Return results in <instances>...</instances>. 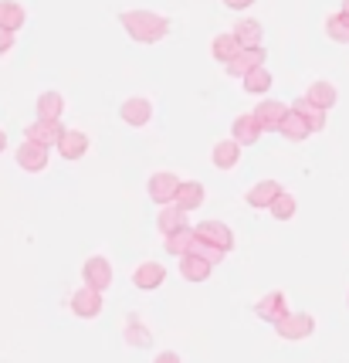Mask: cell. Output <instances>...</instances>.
<instances>
[{
  "instance_id": "cell-5",
  "label": "cell",
  "mask_w": 349,
  "mask_h": 363,
  "mask_svg": "<svg viewBox=\"0 0 349 363\" xmlns=\"http://www.w3.org/2000/svg\"><path fill=\"white\" fill-rule=\"evenodd\" d=\"M288 112H292V106L278 102V99H265V102H258V106H254V119L261 123V129H265V133H278Z\"/></svg>"
},
{
  "instance_id": "cell-16",
  "label": "cell",
  "mask_w": 349,
  "mask_h": 363,
  "mask_svg": "<svg viewBox=\"0 0 349 363\" xmlns=\"http://www.w3.org/2000/svg\"><path fill=\"white\" fill-rule=\"evenodd\" d=\"M163 279H166V269H163L159 262H143V265H136V272H132V285H136V289H143V292L159 289Z\"/></svg>"
},
{
  "instance_id": "cell-12",
  "label": "cell",
  "mask_w": 349,
  "mask_h": 363,
  "mask_svg": "<svg viewBox=\"0 0 349 363\" xmlns=\"http://www.w3.org/2000/svg\"><path fill=\"white\" fill-rule=\"evenodd\" d=\"M71 313L79 319H96L102 313V292L96 289H88V285H81L79 292L71 296Z\"/></svg>"
},
{
  "instance_id": "cell-18",
  "label": "cell",
  "mask_w": 349,
  "mask_h": 363,
  "mask_svg": "<svg viewBox=\"0 0 349 363\" xmlns=\"http://www.w3.org/2000/svg\"><path fill=\"white\" fill-rule=\"evenodd\" d=\"M34 109H38V119H55V123H62V116H64V95L55 92V89H48V92L38 95Z\"/></svg>"
},
{
  "instance_id": "cell-36",
  "label": "cell",
  "mask_w": 349,
  "mask_h": 363,
  "mask_svg": "<svg viewBox=\"0 0 349 363\" xmlns=\"http://www.w3.org/2000/svg\"><path fill=\"white\" fill-rule=\"evenodd\" d=\"M153 363H180V357H176V353H170V350H166V353H159L156 360Z\"/></svg>"
},
{
  "instance_id": "cell-19",
  "label": "cell",
  "mask_w": 349,
  "mask_h": 363,
  "mask_svg": "<svg viewBox=\"0 0 349 363\" xmlns=\"http://www.w3.org/2000/svg\"><path fill=\"white\" fill-rule=\"evenodd\" d=\"M241 51H244V48H241V41L234 38V31H224V34H217V38L210 41V55H214V58H217L221 65L234 62Z\"/></svg>"
},
{
  "instance_id": "cell-34",
  "label": "cell",
  "mask_w": 349,
  "mask_h": 363,
  "mask_svg": "<svg viewBox=\"0 0 349 363\" xmlns=\"http://www.w3.org/2000/svg\"><path fill=\"white\" fill-rule=\"evenodd\" d=\"M14 48V31H7V28H0V58L7 55Z\"/></svg>"
},
{
  "instance_id": "cell-11",
  "label": "cell",
  "mask_w": 349,
  "mask_h": 363,
  "mask_svg": "<svg viewBox=\"0 0 349 363\" xmlns=\"http://www.w3.org/2000/svg\"><path fill=\"white\" fill-rule=\"evenodd\" d=\"M261 136H265V129L254 119V112H244V116H238V119L231 123V140L241 143V146H254Z\"/></svg>"
},
{
  "instance_id": "cell-35",
  "label": "cell",
  "mask_w": 349,
  "mask_h": 363,
  "mask_svg": "<svg viewBox=\"0 0 349 363\" xmlns=\"http://www.w3.org/2000/svg\"><path fill=\"white\" fill-rule=\"evenodd\" d=\"M221 4H224V7H231V11H248L254 0H221Z\"/></svg>"
},
{
  "instance_id": "cell-30",
  "label": "cell",
  "mask_w": 349,
  "mask_h": 363,
  "mask_svg": "<svg viewBox=\"0 0 349 363\" xmlns=\"http://www.w3.org/2000/svg\"><path fill=\"white\" fill-rule=\"evenodd\" d=\"M234 38L241 41V48H258L261 45V24L258 21H238L234 24Z\"/></svg>"
},
{
  "instance_id": "cell-39",
  "label": "cell",
  "mask_w": 349,
  "mask_h": 363,
  "mask_svg": "<svg viewBox=\"0 0 349 363\" xmlns=\"http://www.w3.org/2000/svg\"><path fill=\"white\" fill-rule=\"evenodd\" d=\"M346 306H349V296H346Z\"/></svg>"
},
{
  "instance_id": "cell-21",
  "label": "cell",
  "mask_w": 349,
  "mask_h": 363,
  "mask_svg": "<svg viewBox=\"0 0 349 363\" xmlns=\"http://www.w3.org/2000/svg\"><path fill=\"white\" fill-rule=\"evenodd\" d=\"M193 241H197V228H180V231L163 238V248L170 255H176V258H183V255L193 252Z\"/></svg>"
},
{
  "instance_id": "cell-32",
  "label": "cell",
  "mask_w": 349,
  "mask_h": 363,
  "mask_svg": "<svg viewBox=\"0 0 349 363\" xmlns=\"http://www.w3.org/2000/svg\"><path fill=\"white\" fill-rule=\"evenodd\" d=\"M326 34L339 41V45H349V17L339 11V14H329L326 17Z\"/></svg>"
},
{
  "instance_id": "cell-24",
  "label": "cell",
  "mask_w": 349,
  "mask_h": 363,
  "mask_svg": "<svg viewBox=\"0 0 349 363\" xmlns=\"http://www.w3.org/2000/svg\"><path fill=\"white\" fill-rule=\"evenodd\" d=\"M238 163H241V143L234 140L214 143V167L217 170H234Z\"/></svg>"
},
{
  "instance_id": "cell-3",
  "label": "cell",
  "mask_w": 349,
  "mask_h": 363,
  "mask_svg": "<svg viewBox=\"0 0 349 363\" xmlns=\"http://www.w3.org/2000/svg\"><path fill=\"white\" fill-rule=\"evenodd\" d=\"M180 177L170 174V170H156V174L149 177V184H146V190H149V201H156L159 207H166V204H173L176 201V194H180Z\"/></svg>"
},
{
  "instance_id": "cell-23",
  "label": "cell",
  "mask_w": 349,
  "mask_h": 363,
  "mask_svg": "<svg viewBox=\"0 0 349 363\" xmlns=\"http://www.w3.org/2000/svg\"><path fill=\"white\" fill-rule=\"evenodd\" d=\"M122 340H126V347L132 350H146L153 347V333L143 326V319L139 316H129L126 319V330H122Z\"/></svg>"
},
{
  "instance_id": "cell-4",
  "label": "cell",
  "mask_w": 349,
  "mask_h": 363,
  "mask_svg": "<svg viewBox=\"0 0 349 363\" xmlns=\"http://www.w3.org/2000/svg\"><path fill=\"white\" fill-rule=\"evenodd\" d=\"M81 282L88 285V289H96V292H105V289L112 285V265H109V258H102V255L85 258V265H81Z\"/></svg>"
},
{
  "instance_id": "cell-20",
  "label": "cell",
  "mask_w": 349,
  "mask_h": 363,
  "mask_svg": "<svg viewBox=\"0 0 349 363\" xmlns=\"http://www.w3.org/2000/svg\"><path fill=\"white\" fill-rule=\"evenodd\" d=\"M278 136H285L288 143H305L309 136H312V126H309V119H305V116H299V112L292 109L285 116L282 129H278Z\"/></svg>"
},
{
  "instance_id": "cell-7",
  "label": "cell",
  "mask_w": 349,
  "mask_h": 363,
  "mask_svg": "<svg viewBox=\"0 0 349 363\" xmlns=\"http://www.w3.org/2000/svg\"><path fill=\"white\" fill-rule=\"evenodd\" d=\"M14 160H17V167H21V170H28V174H41V170L48 167V146L24 140L21 146H17Z\"/></svg>"
},
{
  "instance_id": "cell-1",
  "label": "cell",
  "mask_w": 349,
  "mask_h": 363,
  "mask_svg": "<svg viewBox=\"0 0 349 363\" xmlns=\"http://www.w3.org/2000/svg\"><path fill=\"white\" fill-rule=\"evenodd\" d=\"M119 21L136 45H159L170 34V17L156 14V11H122Z\"/></svg>"
},
{
  "instance_id": "cell-14",
  "label": "cell",
  "mask_w": 349,
  "mask_h": 363,
  "mask_svg": "<svg viewBox=\"0 0 349 363\" xmlns=\"http://www.w3.org/2000/svg\"><path fill=\"white\" fill-rule=\"evenodd\" d=\"M278 194H282V184H278V180H258V184L244 194V201L251 207H258V211H268V207L278 201Z\"/></svg>"
},
{
  "instance_id": "cell-25",
  "label": "cell",
  "mask_w": 349,
  "mask_h": 363,
  "mask_svg": "<svg viewBox=\"0 0 349 363\" xmlns=\"http://www.w3.org/2000/svg\"><path fill=\"white\" fill-rule=\"evenodd\" d=\"M305 99H309V102H316L319 109L329 112L336 102H339V92H336L333 82H312V85H309V92H305Z\"/></svg>"
},
{
  "instance_id": "cell-33",
  "label": "cell",
  "mask_w": 349,
  "mask_h": 363,
  "mask_svg": "<svg viewBox=\"0 0 349 363\" xmlns=\"http://www.w3.org/2000/svg\"><path fill=\"white\" fill-rule=\"evenodd\" d=\"M190 255H200V258H204V262H210V265H221L227 252H224V248H217V245H210V241H204V238H197Z\"/></svg>"
},
{
  "instance_id": "cell-13",
  "label": "cell",
  "mask_w": 349,
  "mask_h": 363,
  "mask_svg": "<svg viewBox=\"0 0 349 363\" xmlns=\"http://www.w3.org/2000/svg\"><path fill=\"white\" fill-rule=\"evenodd\" d=\"M197 238H204V241L217 245L224 252H234V231L224 221H200L197 224Z\"/></svg>"
},
{
  "instance_id": "cell-37",
  "label": "cell",
  "mask_w": 349,
  "mask_h": 363,
  "mask_svg": "<svg viewBox=\"0 0 349 363\" xmlns=\"http://www.w3.org/2000/svg\"><path fill=\"white\" fill-rule=\"evenodd\" d=\"M4 150H7V133L0 129V153H4Z\"/></svg>"
},
{
  "instance_id": "cell-2",
  "label": "cell",
  "mask_w": 349,
  "mask_h": 363,
  "mask_svg": "<svg viewBox=\"0 0 349 363\" xmlns=\"http://www.w3.org/2000/svg\"><path fill=\"white\" fill-rule=\"evenodd\" d=\"M275 333L288 340V343H295V340H309L312 333H316V316H309V313H288L275 323Z\"/></svg>"
},
{
  "instance_id": "cell-27",
  "label": "cell",
  "mask_w": 349,
  "mask_h": 363,
  "mask_svg": "<svg viewBox=\"0 0 349 363\" xmlns=\"http://www.w3.org/2000/svg\"><path fill=\"white\" fill-rule=\"evenodd\" d=\"M24 21H28V14H24V7L17 0H0V28L17 34L24 28Z\"/></svg>"
},
{
  "instance_id": "cell-6",
  "label": "cell",
  "mask_w": 349,
  "mask_h": 363,
  "mask_svg": "<svg viewBox=\"0 0 349 363\" xmlns=\"http://www.w3.org/2000/svg\"><path fill=\"white\" fill-rule=\"evenodd\" d=\"M119 119L132 129H143L146 123L153 119V102H149L146 95H132V99H126V102L119 106Z\"/></svg>"
},
{
  "instance_id": "cell-9",
  "label": "cell",
  "mask_w": 349,
  "mask_h": 363,
  "mask_svg": "<svg viewBox=\"0 0 349 363\" xmlns=\"http://www.w3.org/2000/svg\"><path fill=\"white\" fill-rule=\"evenodd\" d=\"M64 136V126L62 123H55V119H34L31 126L24 129V140H31V143H41V146H58Z\"/></svg>"
},
{
  "instance_id": "cell-28",
  "label": "cell",
  "mask_w": 349,
  "mask_h": 363,
  "mask_svg": "<svg viewBox=\"0 0 349 363\" xmlns=\"http://www.w3.org/2000/svg\"><path fill=\"white\" fill-rule=\"evenodd\" d=\"M292 109L299 112V116H305V119H309V126H312V133H319V129H326V109H319L316 102H309L305 95L292 102Z\"/></svg>"
},
{
  "instance_id": "cell-38",
  "label": "cell",
  "mask_w": 349,
  "mask_h": 363,
  "mask_svg": "<svg viewBox=\"0 0 349 363\" xmlns=\"http://www.w3.org/2000/svg\"><path fill=\"white\" fill-rule=\"evenodd\" d=\"M343 14L349 17V0H343Z\"/></svg>"
},
{
  "instance_id": "cell-8",
  "label": "cell",
  "mask_w": 349,
  "mask_h": 363,
  "mask_svg": "<svg viewBox=\"0 0 349 363\" xmlns=\"http://www.w3.org/2000/svg\"><path fill=\"white\" fill-rule=\"evenodd\" d=\"M265 58H268V51L258 45V48H244L234 62H227L224 65V72L227 75H234V79H244V75H251L254 68H261L265 65Z\"/></svg>"
},
{
  "instance_id": "cell-17",
  "label": "cell",
  "mask_w": 349,
  "mask_h": 363,
  "mask_svg": "<svg viewBox=\"0 0 349 363\" xmlns=\"http://www.w3.org/2000/svg\"><path fill=\"white\" fill-rule=\"evenodd\" d=\"M187 214H190V211H183V207L176 204H166L163 207V211H159L156 214V228L159 231H163V238L166 235H173V231H180V228H190V221H187Z\"/></svg>"
},
{
  "instance_id": "cell-15",
  "label": "cell",
  "mask_w": 349,
  "mask_h": 363,
  "mask_svg": "<svg viewBox=\"0 0 349 363\" xmlns=\"http://www.w3.org/2000/svg\"><path fill=\"white\" fill-rule=\"evenodd\" d=\"M55 150L62 153V160H81L88 153V133H81V129H64L62 143H58Z\"/></svg>"
},
{
  "instance_id": "cell-29",
  "label": "cell",
  "mask_w": 349,
  "mask_h": 363,
  "mask_svg": "<svg viewBox=\"0 0 349 363\" xmlns=\"http://www.w3.org/2000/svg\"><path fill=\"white\" fill-rule=\"evenodd\" d=\"M241 85H244V92H248V95H265L271 89V72L261 65V68H254L251 75H244V79H241Z\"/></svg>"
},
{
  "instance_id": "cell-22",
  "label": "cell",
  "mask_w": 349,
  "mask_h": 363,
  "mask_svg": "<svg viewBox=\"0 0 349 363\" xmlns=\"http://www.w3.org/2000/svg\"><path fill=\"white\" fill-rule=\"evenodd\" d=\"M210 272H214V265L204 262L200 255H183V258H180V275H183L187 282H207Z\"/></svg>"
},
{
  "instance_id": "cell-10",
  "label": "cell",
  "mask_w": 349,
  "mask_h": 363,
  "mask_svg": "<svg viewBox=\"0 0 349 363\" xmlns=\"http://www.w3.org/2000/svg\"><path fill=\"white\" fill-rule=\"evenodd\" d=\"M254 313H258V319H265V323L275 326V323H278L282 316H288L292 309H288V302H285V292H278V289H275V292H268V296H261V299H258Z\"/></svg>"
},
{
  "instance_id": "cell-31",
  "label": "cell",
  "mask_w": 349,
  "mask_h": 363,
  "mask_svg": "<svg viewBox=\"0 0 349 363\" xmlns=\"http://www.w3.org/2000/svg\"><path fill=\"white\" fill-rule=\"evenodd\" d=\"M268 211H271V218H275V221H292V218H295V211H299V201H295L288 190H282V194H278V201H275Z\"/></svg>"
},
{
  "instance_id": "cell-26",
  "label": "cell",
  "mask_w": 349,
  "mask_h": 363,
  "mask_svg": "<svg viewBox=\"0 0 349 363\" xmlns=\"http://www.w3.org/2000/svg\"><path fill=\"white\" fill-rule=\"evenodd\" d=\"M204 197H207V190L200 180H183L180 194H176V204L183 207V211H197V207L204 204Z\"/></svg>"
}]
</instances>
